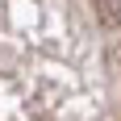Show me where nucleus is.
Segmentation results:
<instances>
[{
	"label": "nucleus",
	"mask_w": 121,
	"mask_h": 121,
	"mask_svg": "<svg viewBox=\"0 0 121 121\" xmlns=\"http://www.w3.org/2000/svg\"><path fill=\"white\" fill-rule=\"evenodd\" d=\"M96 4V17L104 25H113V29H121V0H92Z\"/></svg>",
	"instance_id": "obj_1"
}]
</instances>
